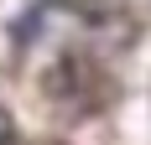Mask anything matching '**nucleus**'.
Wrapping results in <instances>:
<instances>
[{
	"label": "nucleus",
	"instance_id": "obj_1",
	"mask_svg": "<svg viewBox=\"0 0 151 145\" xmlns=\"http://www.w3.org/2000/svg\"><path fill=\"white\" fill-rule=\"evenodd\" d=\"M11 140H16V124H11V114L0 109V145H11Z\"/></svg>",
	"mask_w": 151,
	"mask_h": 145
}]
</instances>
